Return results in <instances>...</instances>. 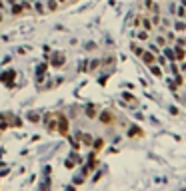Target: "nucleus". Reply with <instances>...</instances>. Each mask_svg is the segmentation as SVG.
<instances>
[{
    "instance_id": "obj_1",
    "label": "nucleus",
    "mask_w": 186,
    "mask_h": 191,
    "mask_svg": "<svg viewBox=\"0 0 186 191\" xmlns=\"http://www.w3.org/2000/svg\"><path fill=\"white\" fill-rule=\"evenodd\" d=\"M56 118H58V132L62 133V135H66L68 138V119H66V116H60V113H56Z\"/></svg>"
},
{
    "instance_id": "obj_2",
    "label": "nucleus",
    "mask_w": 186,
    "mask_h": 191,
    "mask_svg": "<svg viewBox=\"0 0 186 191\" xmlns=\"http://www.w3.org/2000/svg\"><path fill=\"white\" fill-rule=\"evenodd\" d=\"M98 118H100V121H102V124H112V121H114V116H112V112H110V110L100 112Z\"/></svg>"
},
{
    "instance_id": "obj_3",
    "label": "nucleus",
    "mask_w": 186,
    "mask_h": 191,
    "mask_svg": "<svg viewBox=\"0 0 186 191\" xmlns=\"http://www.w3.org/2000/svg\"><path fill=\"white\" fill-rule=\"evenodd\" d=\"M128 135L132 138V135H142V130H140L138 125H130L128 127Z\"/></svg>"
},
{
    "instance_id": "obj_4",
    "label": "nucleus",
    "mask_w": 186,
    "mask_h": 191,
    "mask_svg": "<svg viewBox=\"0 0 186 191\" xmlns=\"http://www.w3.org/2000/svg\"><path fill=\"white\" fill-rule=\"evenodd\" d=\"M142 60H144L146 64H154V54H150V52H142Z\"/></svg>"
},
{
    "instance_id": "obj_5",
    "label": "nucleus",
    "mask_w": 186,
    "mask_h": 191,
    "mask_svg": "<svg viewBox=\"0 0 186 191\" xmlns=\"http://www.w3.org/2000/svg\"><path fill=\"white\" fill-rule=\"evenodd\" d=\"M12 78H14V72H8V74H2V82H8L6 86H12Z\"/></svg>"
},
{
    "instance_id": "obj_6",
    "label": "nucleus",
    "mask_w": 186,
    "mask_h": 191,
    "mask_svg": "<svg viewBox=\"0 0 186 191\" xmlns=\"http://www.w3.org/2000/svg\"><path fill=\"white\" fill-rule=\"evenodd\" d=\"M174 52H176V54H174V58H176V60H184L186 52H184V50H182L180 46H176V50H174Z\"/></svg>"
},
{
    "instance_id": "obj_7",
    "label": "nucleus",
    "mask_w": 186,
    "mask_h": 191,
    "mask_svg": "<svg viewBox=\"0 0 186 191\" xmlns=\"http://www.w3.org/2000/svg\"><path fill=\"white\" fill-rule=\"evenodd\" d=\"M92 145H94V149H96V151H100V149L104 147V139H94Z\"/></svg>"
},
{
    "instance_id": "obj_8",
    "label": "nucleus",
    "mask_w": 186,
    "mask_h": 191,
    "mask_svg": "<svg viewBox=\"0 0 186 191\" xmlns=\"http://www.w3.org/2000/svg\"><path fill=\"white\" fill-rule=\"evenodd\" d=\"M86 116L88 118H96V108L94 105H86Z\"/></svg>"
},
{
    "instance_id": "obj_9",
    "label": "nucleus",
    "mask_w": 186,
    "mask_h": 191,
    "mask_svg": "<svg viewBox=\"0 0 186 191\" xmlns=\"http://www.w3.org/2000/svg\"><path fill=\"white\" fill-rule=\"evenodd\" d=\"M62 62H64V56H62V54H58V56L52 60V66H60Z\"/></svg>"
},
{
    "instance_id": "obj_10",
    "label": "nucleus",
    "mask_w": 186,
    "mask_h": 191,
    "mask_svg": "<svg viewBox=\"0 0 186 191\" xmlns=\"http://www.w3.org/2000/svg\"><path fill=\"white\" fill-rule=\"evenodd\" d=\"M142 20H144V22H142V26L146 28V32H150V30H152V22H150L148 18H142Z\"/></svg>"
},
{
    "instance_id": "obj_11",
    "label": "nucleus",
    "mask_w": 186,
    "mask_h": 191,
    "mask_svg": "<svg viewBox=\"0 0 186 191\" xmlns=\"http://www.w3.org/2000/svg\"><path fill=\"white\" fill-rule=\"evenodd\" d=\"M150 72H152L156 78H160V76H162V72H160V68H158V66H150Z\"/></svg>"
},
{
    "instance_id": "obj_12",
    "label": "nucleus",
    "mask_w": 186,
    "mask_h": 191,
    "mask_svg": "<svg viewBox=\"0 0 186 191\" xmlns=\"http://www.w3.org/2000/svg\"><path fill=\"white\" fill-rule=\"evenodd\" d=\"M28 119H30V121H40V116H38V113H34V112H30V113H28Z\"/></svg>"
},
{
    "instance_id": "obj_13",
    "label": "nucleus",
    "mask_w": 186,
    "mask_h": 191,
    "mask_svg": "<svg viewBox=\"0 0 186 191\" xmlns=\"http://www.w3.org/2000/svg\"><path fill=\"white\" fill-rule=\"evenodd\" d=\"M58 8V2L56 0H48V10H56Z\"/></svg>"
},
{
    "instance_id": "obj_14",
    "label": "nucleus",
    "mask_w": 186,
    "mask_h": 191,
    "mask_svg": "<svg viewBox=\"0 0 186 191\" xmlns=\"http://www.w3.org/2000/svg\"><path fill=\"white\" fill-rule=\"evenodd\" d=\"M132 50H134V54H136V56H142V52H144V50H142L140 46H136V44H132Z\"/></svg>"
},
{
    "instance_id": "obj_15",
    "label": "nucleus",
    "mask_w": 186,
    "mask_h": 191,
    "mask_svg": "<svg viewBox=\"0 0 186 191\" xmlns=\"http://www.w3.org/2000/svg\"><path fill=\"white\" fill-rule=\"evenodd\" d=\"M80 139H82V141H84V143H92V138H90V135H86V133H84V135H80Z\"/></svg>"
},
{
    "instance_id": "obj_16",
    "label": "nucleus",
    "mask_w": 186,
    "mask_h": 191,
    "mask_svg": "<svg viewBox=\"0 0 186 191\" xmlns=\"http://www.w3.org/2000/svg\"><path fill=\"white\" fill-rule=\"evenodd\" d=\"M20 12H22V6L14 4V6H12V14H20Z\"/></svg>"
},
{
    "instance_id": "obj_17",
    "label": "nucleus",
    "mask_w": 186,
    "mask_h": 191,
    "mask_svg": "<svg viewBox=\"0 0 186 191\" xmlns=\"http://www.w3.org/2000/svg\"><path fill=\"white\" fill-rule=\"evenodd\" d=\"M174 28H176V30H180V32H182V30H184V22H176V24H174Z\"/></svg>"
},
{
    "instance_id": "obj_18",
    "label": "nucleus",
    "mask_w": 186,
    "mask_h": 191,
    "mask_svg": "<svg viewBox=\"0 0 186 191\" xmlns=\"http://www.w3.org/2000/svg\"><path fill=\"white\" fill-rule=\"evenodd\" d=\"M138 40H142V42H144V40H148V32H140V34H138Z\"/></svg>"
},
{
    "instance_id": "obj_19",
    "label": "nucleus",
    "mask_w": 186,
    "mask_h": 191,
    "mask_svg": "<svg viewBox=\"0 0 186 191\" xmlns=\"http://www.w3.org/2000/svg\"><path fill=\"white\" fill-rule=\"evenodd\" d=\"M176 14H178L180 18H182V16H184V14H186V10H184V6H180V8H178V10H176Z\"/></svg>"
},
{
    "instance_id": "obj_20",
    "label": "nucleus",
    "mask_w": 186,
    "mask_h": 191,
    "mask_svg": "<svg viewBox=\"0 0 186 191\" xmlns=\"http://www.w3.org/2000/svg\"><path fill=\"white\" fill-rule=\"evenodd\" d=\"M164 52H166V56H168V58H170V60H174V54H172V50H170V48H166Z\"/></svg>"
},
{
    "instance_id": "obj_21",
    "label": "nucleus",
    "mask_w": 186,
    "mask_h": 191,
    "mask_svg": "<svg viewBox=\"0 0 186 191\" xmlns=\"http://www.w3.org/2000/svg\"><path fill=\"white\" fill-rule=\"evenodd\" d=\"M176 84L182 86V84H184V78H182V76H176Z\"/></svg>"
},
{
    "instance_id": "obj_22",
    "label": "nucleus",
    "mask_w": 186,
    "mask_h": 191,
    "mask_svg": "<svg viewBox=\"0 0 186 191\" xmlns=\"http://www.w3.org/2000/svg\"><path fill=\"white\" fill-rule=\"evenodd\" d=\"M152 24H160V16H158V14H156V16L152 18Z\"/></svg>"
},
{
    "instance_id": "obj_23",
    "label": "nucleus",
    "mask_w": 186,
    "mask_h": 191,
    "mask_svg": "<svg viewBox=\"0 0 186 191\" xmlns=\"http://www.w3.org/2000/svg\"><path fill=\"white\" fill-rule=\"evenodd\" d=\"M98 64H100V62H98V60H92V64H90V66H92V68H90V70H94V68H96V66H98Z\"/></svg>"
},
{
    "instance_id": "obj_24",
    "label": "nucleus",
    "mask_w": 186,
    "mask_h": 191,
    "mask_svg": "<svg viewBox=\"0 0 186 191\" xmlns=\"http://www.w3.org/2000/svg\"><path fill=\"white\" fill-rule=\"evenodd\" d=\"M44 70H46V64H42V66H38V74H42Z\"/></svg>"
},
{
    "instance_id": "obj_25",
    "label": "nucleus",
    "mask_w": 186,
    "mask_h": 191,
    "mask_svg": "<svg viewBox=\"0 0 186 191\" xmlns=\"http://www.w3.org/2000/svg\"><path fill=\"white\" fill-rule=\"evenodd\" d=\"M82 183V177H74V185H80Z\"/></svg>"
},
{
    "instance_id": "obj_26",
    "label": "nucleus",
    "mask_w": 186,
    "mask_h": 191,
    "mask_svg": "<svg viewBox=\"0 0 186 191\" xmlns=\"http://www.w3.org/2000/svg\"><path fill=\"white\" fill-rule=\"evenodd\" d=\"M66 191H74V187H66Z\"/></svg>"
},
{
    "instance_id": "obj_27",
    "label": "nucleus",
    "mask_w": 186,
    "mask_h": 191,
    "mask_svg": "<svg viewBox=\"0 0 186 191\" xmlns=\"http://www.w3.org/2000/svg\"><path fill=\"white\" fill-rule=\"evenodd\" d=\"M2 6H4V4H2V0H0V8H2Z\"/></svg>"
},
{
    "instance_id": "obj_28",
    "label": "nucleus",
    "mask_w": 186,
    "mask_h": 191,
    "mask_svg": "<svg viewBox=\"0 0 186 191\" xmlns=\"http://www.w3.org/2000/svg\"><path fill=\"white\" fill-rule=\"evenodd\" d=\"M0 22H2V12H0Z\"/></svg>"
},
{
    "instance_id": "obj_29",
    "label": "nucleus",
    "mask_w": 186,
    "mask_h": 191,
    "mask_svg": "<svg viewBox=\"0 0 186 191\" xmlns=\"http://www.w3.org/2000/svg\"><path fill=\"white\" fill-rule=\"evenodd\" d=\"M58 2H66V0H58Z\"/></svg>"
},
{
    "instance_id": "obj_30",
    "label": "nucleus",
    "mask_w": 186,
    "mask_h": 191,
    "mask_svg": "<svg viewBox=\"0 0 186 191\" xmlns=\"http://www.w3.org/2000/svg\"><path fill=\"white\" fill-rule=\"evenodd\" d=\"M184 191H186V189H184Z\"/></svg>"
}]
</instances>
